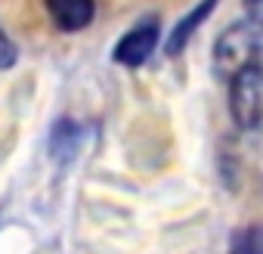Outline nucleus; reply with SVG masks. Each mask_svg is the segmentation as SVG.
Instances as JSON below:
<instances>
[{
    "label": "nucleus",
    "instance_id": "39448f33",
    "mask_svg": "<svg viewBox=\"0 0 263 254\" xmlns=\"http://www.w3.org/2000/svg\"><path fill=\"white\" fill-rule=\"evenodd\" d=\"M214 7H217V0H201V4H198V7H195V10H192V13L174 28V31H171V38H167V44H164L167 56H180V50L189 44V38L195 34V28L208 19V13H211Z\"/></svg>",
    "mask_w": 263,
    "mask_h": 254
},
{
    "label": "nucleus",
    "instance_id": "20e7f679",
    "mask_svg": "<svg viewBox=\"0 0 263 254\" xmlns=\"http://www.w3.org/2000/svg\"><path fill=\"white\" fill-rule=\"evenodd\" d=\"M47 13L59 31H81L96 16V0H47Z\"/></svg>",
    "mask_w": 263,
    "mask_h": 254
},
{
    "label": "nucleus",
    "instance_id": "423d86ee",
    "mask_svg": "<svg viewBox=\"0 0 263 254\" xmlns=\"http://www.w3.org/2000/svg\"><path fill=\"white\" fill-rule=\"evenodd\" d=\"M229 254H263V226H245L232 235Z\"/></svg>",
    "mask_w": 263,
    "mask_h": 254
},
{
    "label": "nucleus",
    "instance_id": "f03ea898",
    "mask_svg": "<svg viewBox=\"0 0 263 254\" xmlns=\"http://www.w3.org/2000/svg\"><path fill=\"white\" fill-rule=\"evenodd\" d=\"M229 108H232V121L245 131H254L263 121V68L260 65H251L229 81Z\"/></svg>",
    "mask_w": 263,
    "mask_h": 254
},
{
    "label": "nucleus",
    "instance_id": "f257e3e1",
    "mask_svg": "<svg viewBox=\"0 0 263 254\" xmlns=\"http://www.w3.org/2000/svg\"><path fill=\"white\" fill-rule=\"evenodd\" d=\"M263 50V41H260V31L254 22H238V25H229L217 44H214V65H217V75L220 78H235L238 71L257 65V56Z\"/></svg>",
    "mask_w": 263,
    "mask_h": 254
},
{
    "label": "nucleus",
    "instance_id": "6e6552de",
    "mask_svg": "<svg viewBox=\"0 0 263 254\" xmlns=\"http://www.w3.org/2000/svg\"><path fill=\"white\" fill-rule=\"evenodd\" d=\"M245 10H248V22L263 25V0H245Z\"/></svg>",
    "mask_w": 263,
    "mask_h": 254
},
{
    "label": "nucleus",
    "instance_id": "0eeeda50",
    "mask_svg": "<svg viewBox=\"0 0 263 254\" xmlns=\"http://www.w3.org/2000/svg\"><path fill=\"white\" fill-rule=\"evenodd\" d=\"M16 59H19V50H16V44L4 34V28H0V71L4 68H10V65H16Z\"/></svg>",
    "mask_w": 263,
    "mask_h": 254
},
{
    "label": "nucleus",
    "instance_id": "7ed1b4c3",
    "mask_svg": "<svg viewBox=\"0 0 263 254\" xmlns=\"http://www.w3.org/2000/svg\"><path fill=\"white\" fill-rule=\"evenodd\" d=\"M158 34H161V31H158V22H155V19L134 25V28H130V31L118 41L111 59H115L118 65H127V68L143 65V62L155 53V47H158Z\"/></svg>",
    "mask_w": 263,
    "mask_h": 254
}]
</instances>
